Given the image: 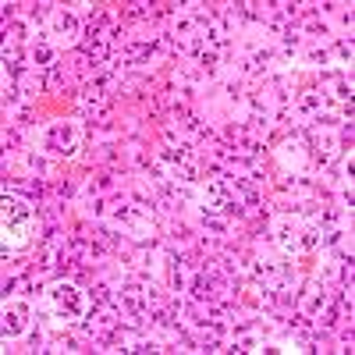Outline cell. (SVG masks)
<instances>
[{
	"instance_id": "1",
	"label": "cell",
	"mask_w": 355,
	"mask_h": 355,
	"mask_svg": "<svg viewBox=\"0 0 355 355\" xmlns=\"http://www.w3.org/2000/svg\"><path fill=\"white\" fill-rule=\"evenodd\" d=\"M28 227V210L21 202L15 199H4V234H15V239H21Z\"/></svg>"
},
{
	"instance_id": "2",
	"label": "cell",
	"mask_w": 355,
	"mask_h": 355,
	"mask_svg": "<svg viewBox=\"0 0 355 355\" xmlns=\"http://www.w3.org/2000/svg\"><path fill=\"white\" fill-rule=\"evenodd\" d=\"M53 299H57V309H71V313H78V295L71 291V288H57V295H53Z\"/></svg>"
}]
</instances>
